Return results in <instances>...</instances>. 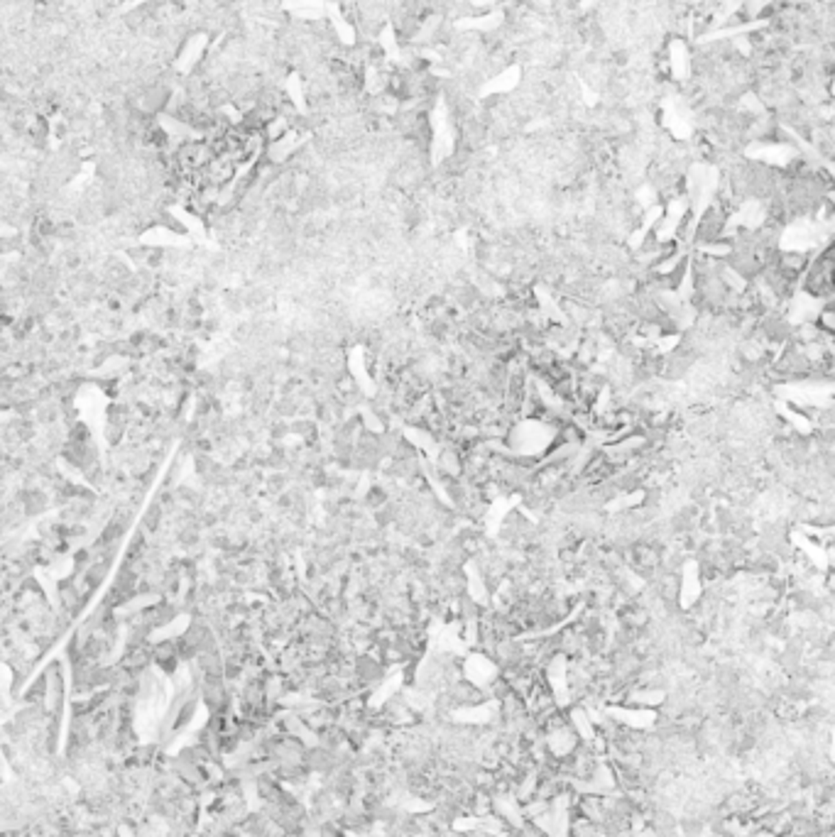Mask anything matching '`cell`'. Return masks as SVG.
I'll use <instances>...</instances> for the list:
<instances>
[{"instance_id":"cell-1","label":"cell","mask_w":835,"mask_h":837,"mask_svg":"<svg viewBox=\"0 0 835 837\" xmlns=\"http://www.w3.org/2000/svg\"><path fill=\"white\" fill-rule=\"evenodd\" d=\"M446 691H449V695L454 698V703H456V708H458V710L460 708H478V705L488 703V700H490V695H488V691H485V688L476 686V683H471V681H465V678L451 683Z\"/></svg>"},{"instance_id":"cell-2","label":"cell","mask_w":835,"mask_h":837,"mask_svg":"<svg viewBox=\"0 0 835 837\" xmlns=\"http://www.w3.org/2000/svg\"><path fill=\"white\" fill-rule=\"evenodd\" d=\"M152 656H155V666L167 676L177 673V669H179V664H181L177 639H164V642H159V644H152Z\"/></svg>"},{"instance_id":"cell-3","label":"cell","mask_w":835,"mask_h":837,"mask_svg":"<svg viewBox=\"0 0 835 837\" xmlns=\"http://www.w3.org/2000/svg\"><path fill=\"white\" fill-rule=\"evenodd\" d=\"M164 514H167L164 507L155 500V502L147 507V512L142 514V531H145V534H152V536L159 534V531H162V524H164Z\"/></svg>"},{"instance_id":"cell-4","label":"cell","mask_w":835,"mask_h":837,"mask_svg":"<svg viewBox=\"0 0 835 837\" xmlns=\"http://www.w3.org/2000/svg\"><path fill=\"white\" fill-rule=\"evenodd\" d=\"M387 502H390V492H387L382 485L370 487V490L365 492V497H363L365 509H372V512H377L380 507H385Z\"/></svg>"},{"instance_id":"cell-5","label":"cell","mask_w":835,"mask_h":837,"mask_svg":"<svg viewBox=\"0 0 835 837\" xmlns=\"http://www.w3.org/2000/svg\"><path fill=\"white\" fill-rule=\"evenodd\" d=\"M292 434L302 436L307 443H316V438H319V429H316V424L311 418H299V421H294Z\"/></svg>"},{"instance_id":"cell-6","label":"cell","mask_w":835,"mask_h":837,"mask_svg":"<svg viewBox=\"0 0 835 837\" xmlns=\"http://www.w3.org/2000/svg\"><path fill=\"white\" fill-rule=\"evenodd\" d=\"M223 299V306L228 309L230 313H241L245 309V296H243V289H225L221 294Z\"/></svg>"}]
</instances>
